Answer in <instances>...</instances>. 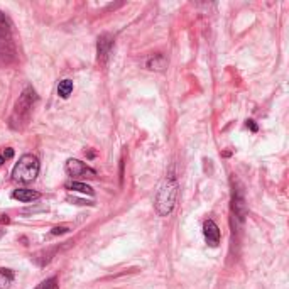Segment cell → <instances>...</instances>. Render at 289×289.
I'll list each match as a JSON object with an SVG mask.
<instances>
[{
    "mask_svg": "<svg viewBox=\"0 0 289 289\" xmlns=\"http://www.w3.org/2000/svg\"><path fill=\"white\" fill-rule=\"evenodd\" d=\"M0 156H2V158H4V159H6V161H7V159H12V158H14V149L7 148V149H6V150H4V152H2V154H0Z\"/></svg>",
    "mask_w": 289,
    "mask_h": 289,
    "instance_id": "16",
    "label": "cell"
},
{
    "mask_svg": "<svg viewBox=\"0 0 289 289\" xmlns=\"http://www.w3.org/2000/svg\"><path fill=\"white\" fill-rule=\"evenodd\" d=\"M178 194H180V184L174 174H168L162 180V183L159 184L158 191H156L154 198V208L158 212L159 216H168L171 215V212L174 210Z\"/></svg>",
    "mask_w": 289,
    "mask_h": 289,
    "instance_id": "2",
    "label": "cell"
},
{
    "mask_svg": "<svg viewBox=\"0 0 289 289\" xmlns=\"http://www.w3.org/2000/svg\"><path fill=\"white\" fill-rule=\"evenodd\" d=\"M146 66L152 71H162V70H166L168 60H166V56H162V54H154L152 58H149L148 60Z\"/></svg>",
    "mask_w": 289,
    "mask_h": 289,
    "instance_id": "10",
    "label": "cell"
},
{
    "mask_svg": "<svg viewBox=\"0 0 289 289\" xmlns=\"http://www.w3.org/2000/svg\"><path fill=\"white\" fill-rule=\"evenodd\" d=\"M36 102H38V93L32 86H26L16 102L12 115L8 118V126L14 130H22L30 122Z\"/></svg>",
    "mask_w": 289,
    "mask_h": 289,
    "instance_id": "1",
    "label": "cell"
},
{
    "mask_svg": "<svg viewBox=\"0 0 289 289\" xmlns=\"http://www.w3.org/2000/svg\"><path fill=\"white\" fill-rule=\"evenodd\" d=\"M114 36L108 34V32H104L98 36V39H96V60H98V63L102 66L106 64V61H108L110 54H112V50H114Z\"/></svg>",
    "mask_w": 289,
    "mask_h": 289,
    "instance_id": "6",
    "label": "cell"
},
{
    "mask_svg": "<svg viewBox=\"0 0 289 289\" xmlns=\"http://www.w3.org/2000/svg\"><path fill=\"white\" fill-rule=\"evenodd\" d=\"M234 190H232V212L235 215V218L238 222H244L247 216V202H246V193H244V188L238 181L232 180Z\"/></svg>",
    "mask_w": 289,
    "mask_h": 289,
    "instance_id": "5",
    "label": "cell"
},
{
    "mask_svg": "<svg viewBox=\"0 0 289 289\" xmlns=\"http://www.w3.org/2000/svg\"><path fill=\"white\" fill-rule=\"evenodd\" d=\"M12 198L19 200L22 203H30V202H34V200L41 198V193H39V191H34V190H28V188H19L12 193Z\"/></svg>",
    "mask_w": 289,
    "mask_h": 289,
    "instance_id": "9",
    "label": "cell"
},
{
    "mask_svg": "<svg viewBox=\"0 0 289 289\" xmlns=\"http://www.w3.org/2000/svg\"><path fill=\"white\" fill-rule=\"evenodd\" d=\"M64 170L68 176H86V178H95L96 171L93 168L88 166L86 162L80 161V159H68L64 164Z\"/></svg>",
    "mask_w": 289,
    "mask_h": 289,
    "instance_id": "7",
    "label": "cell"
},
{
    "mask_svg": "<svg viewBox=\"0 0 289 289\" xmlns=\"http://www.w3.org/2000/svg\"><path fill=\"white\" fill-rule=\"evenodd\" d=\"M39 159L32 154H24L12 170V180L19 183H30L39 174Z\"/></svg>",
    "mask_w": 289,
    "mask_h": 289,
    "instance_id": "4",
    "label": "cell"
},
{
    "mask_svg": "<svg viewBox=\"0 0 289 289\" xmlns=\"http://www.w3.org/2000/svg\"><path fill=\"white\" fill-rule=\"evenodd\" d=\"M36 289H60V286H58L56 278H50V279H46V281H42Z\"/></svg>",
    "mask_w": 289,
    "mask_h": 289,
    "instance_id": "14",
    "label": "cell"
},
{
    "mask_svg": "<svg viewBox=\"0 0 289 289\" xmlns=\"http://www.w3.org/2000/svg\"><path fill=\"white\" fill-rule=\"evenodd\" d=\"M246 126H247V128H250V130L254 132V134H256L257 130H259V127H257V124L254 122V120H247V124H246Z\"/></svg>",
    "mask_w": 289,
    "mask_h": 289,
    "instance_id": "17",
    "label": "cell"
},
{
    "mask_svg": "<svg viewBox=\"0 0 289 289\" xmlns=\"http://www.w3.org/2000/svg\"><path fill=\"white\" fill-rule=\"evenodd\" d=\"M203 235H204V240H206V244L210 247H216L220 244L222 234H220L218 225H216L213 220H204V224H203Z\"/></svg>",
    "mask_w": 289,
    "mask_h": 289,
    "instance_id": "8",
    "label": "cell"
},
{
    "mask_svg": "<svg viewBox=\"0 0 289 289\" xmlns=\"http://www.w3.org/2000/svg\"><path fill=\"white\" fill-rule=\"evenodd\" d=\"M17 50L12 36V24L8 17L0 10V64H10L16 61Z\"/></svg>",
    "mask_w": 289,
    "mask_h": 289,
    "instance_id": "3",
    "label": "cell"
},
{
    "mask_svg": "<svg viewBox=\"0 0 289 289\" xmlns=\"http://www.w3.org/2000/svg\"><path fill=\"white\" fill-rule=\"evenodd\" d=\"M14 281V272L10 269H0V289H7Z\"/></svg>",
    "mask_w": 289,
    "mask_h": 289,
    "instance_id": "13",
    "label": "cell"
},
{
    "mask_svg": "<svg viewBox=\"0 0 289 289\" xmlns=\"http://www.w3.org/2000/svg\"><path fill=\"white\" fill-rule=\"evenodd\" d=\"M4 162H6V159H4V158H2V156H0V166H2V164H4Z\"/></svg>",
    "mask_w": 289,
    "mask_h": 289,
    "instance_id": "19",
    "label": "cell"
},
{
    "mask_svg": "<svg viewBox=\"0 0 289 289\" xmlns=\"http://www.w3.org/2000/svg\"><path fill=\"white\" fill-rule=\"evenodd\" d=\"M70 232L68 226H54V228L51 230V235H61V234H66Z\"/></svg>",
    "mask_w": 289,
    "mask_h": 289,
    "instance_id": "15",
    "label": "cell"
},
{
    "mask_svg": "<svg viewBox=\"0 0 289 289\" xmlns=\"http://www.w3.org/2000/svg\"><path fill=\"white\" fill-rule=\"evenodd\" d=\"M66 190H70V191H78V193H83V194H92L95 193L93 191L92 186H88L85 183H80V181H70V183H66Z\"/></svg>",
    "mask_w": 289,
    "mask_h": 289,
    "instance_id": "11",
    "label": "cell"
},
{
    "mask_svg": "<svg viewBox=\"0 0 289 289\" xmlns=\"http://www.w3.org/2000/svg\"><path fill=\"white\" fill-rule=\"evenodd\" d=\"M70 202H73L74 204H93L92 202H85V200H78V198H68Z\"/></svg>",
    "mask_w": 289,
    "mask_h": 289,
    "instance_id": "18",
    "label": "cell"
},
{
    "mask_svg": "<svg viewBox=\"0 0 289 289\" xmlns=\"http://www.w3.org/2000/svg\"><path fill=\"white\" fill-rule=\"evenodd\" d=\"M73 82L71 80H63V82H60V85H58V95L61 96V98H68V96L73 93Z\"/></svg>",
    "mask_w": 289,
    "mask_h": 289,
    "instance_id": "12",
    "label": "cell"
}]
</instances>
